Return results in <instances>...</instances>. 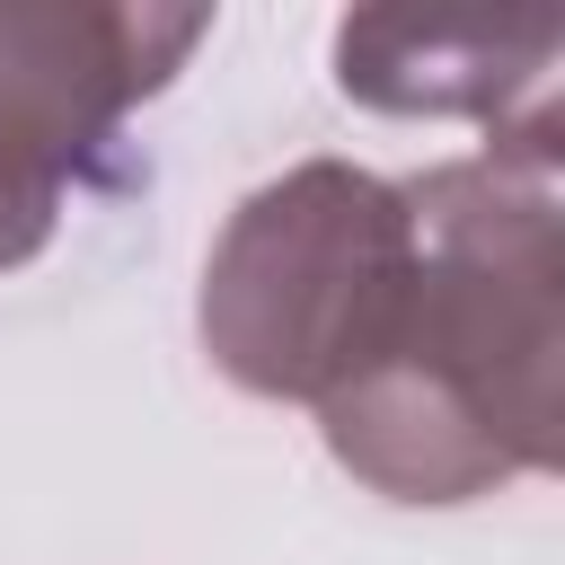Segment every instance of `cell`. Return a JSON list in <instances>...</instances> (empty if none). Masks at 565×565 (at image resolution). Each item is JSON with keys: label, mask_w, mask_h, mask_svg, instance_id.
Instances as JSON below:
<instances>
[{"label": "cell", "mask_w": 565, "mask_h": 565, "mask_svg": "<svg viewBox=\"0 0 565 565\" xmlns=\"http://www.w3.org/2000/svg\"><path fill=\"white\" fill-rule=\"evenodd\" d=\"M212 9L150 0H0V274L35 265L115 124L159 97Z\"/></svg>", "instance_id": "3957f363"}, {"label": "cell", "mask_w": 565, "mask_h": 565, "mask_svg": "<svg viewBox=\"0 0 565 565\" xmlns=\"http://www.w3.org/2000/svg\"><path fill=\"white\" fill-rule=\"evenodd\" d=\"M415 212L406 309L362 380L318 406V441L388 503H477L565 450V141L556 106L477 159L397 185Z\"/></svg>", "instance_id": "6da1fadb"}, {"label": "cell", "mask_w": 565, "mask_h": 565, "mask_svg": "<svg viewBox=\"0 0 565 565\" xmlns=\"http://www.w3.org/2000/svg\"><path fill=\"white\" fill-rule=\"evenodd\" d=\"M565 53V18H424V9H353L335 18V88L371 115H468V124H521L512 106L547 88Z\"/></svg>", "instance_id": "277c9868"}, {"label": "cell", "mask_w": 565, "mask_h": 565, "mask_svg": "<svg viewBox=\"0 0 565 565\" xmlns=\"http://www.w3.org/2000/svg\"><path fill=\"white\" fill-rule=\"evenodd\" d=\"M406 194L353 159H300L221 221L194 327L230 388L274 406H327L344 380L380 362L406 309Z\"/></svg>", "instance_id": "7a4b0ae2"}]
</instances>
